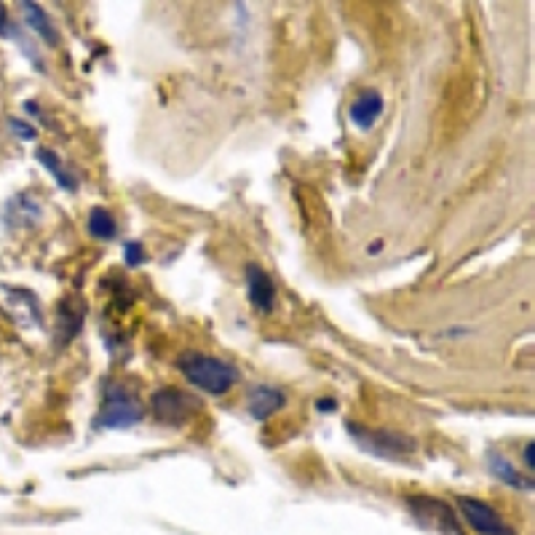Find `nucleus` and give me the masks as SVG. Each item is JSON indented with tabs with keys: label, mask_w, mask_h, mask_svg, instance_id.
Instances as JSON below:
<instances>
[{
	"label": "nucleus",
	"mask_w": 535,
	"mask_h": 535,
	"mask_svg": "<svg viewBox=\"0 0 535 535\" xmlns=\"http://www.w3.org/2000/svg\"><path fill=\"white\" fill-rule=\"evenodd\" d=\"M179 369L190 385H195L211 396L228 393L238 380V369L233 364H228L222 358L206 357V354H195V351L179 358Z\"/></svg>",
	"instance_id": "obj_1"
},
{
	"label": "nucleus",
	"mask_w": 535,
	"mask_h": 535,
	"mask_svg": "<svg viewBox=\"0 0 535 535\" xmlns=\"http://www.w3.org/2000/svg\"><path fill=\"white\" fill-rule=\"evenodd\" d=\"M142 420V404L124 383H105L102 407L97 412V426L105 431H126Z\"/></svg>",
	"instance_id": "obj_2"
},
{
	"label": "nucleus",
	"mask_w": 535,
	"mask_h": 535,
	"mask_svg": "<svg viewBox=\"0 0 535 535\" xmlns=\"http://www.w3.org/2000/svg\"><path fill=\"white\" fill-rule=\"evenodd\" d=\"M349 434L354 436L358 447L375 458L391 461V458H404L412 455L418 450V442L412 436L396 434V431H385V428H367L361 423H346Z\"/></svg>",
	"instance_id": "obj_3"
},
{
	"label": "nucleus",
	"mask_w": 535,
	"mask_h": 535,
	"mask_svg": "<svg viewBox=\"0 0 535 535\" xmlns=\"http://www.w3.org/2000/svg\"><path fill=\"white\" fill-rule=\"evenodd\" d=\"M458 509L461 514L466 517V522L471 525V531L479 535H517V531L485 501H477V498H469V496H461L458 501Z\"/></svg>",
	"instance_id": "obj_4"
},
{
	"label": "nucleus",
	"mask_w": 535,
	"mask_h": 535,
	"mask_svg": "<svg viewBox=\"0 0 535 535\" xmlns=\"http://www.w3.org/2000/svg\"><path fill=\"white\" fill-rule=\"evenodd\" d=\"M0 308L22 327H43L38 298L22 287H0Z\"/></svg>",
	"instance_id": "obj_5"
},
{
	"label": "nucleus",
	"mask_w": 535,
	"mask_h": 535,
	"mask_svg": "<svg viewBox=\"0 0 535 535\" xmlns=\"http://www.w3.org/2000/svg\"><path fill=\"white\" fill-rule=\"evenodd\" d=\"M198 407L201 404L190 393H185L179 388H164V391L153 393V412H156V418L164 420V423H172V426H179L182 420L193 418L198 412Z\"/></svg>",
	"instance_id": "obj_6"
},
{
	"label": "nucleus",
	"mask_w": 535,
	"mask_h": 535,
	"mask_svg": "<svg viewBox=\"0 0 535 535\" xmlns=\"http://www.w3.org/2000/svg\"><path fill=\"white\" fill-rule=\"evenodd\" d=\"M246 295H249V303L260 314H271L273 306H276L273 279L263 268H257V265H246Z\"/></svg>",
	"instance_id": "obj_7"
},
{
	"label": "nucleus",
	"mask_w": 535,
	"mask_h": 535,
	"mask_svg": "<svg viewBox=\"0 0 535 535\" xmlns=\"http://www.w3.org/2000/svg\"><path fill=\"white\" fill-rule=\"evenodd\" d=\"M287 404V396L281 388H273V385H257L246 401V410L252 418L257 420H268L271 415H276L279 410H284Z\"/></svg>",
	"instance_id": "obj_8"
},
{
	"label": "nucleus",
	"mask_w": 535,
	"mask_h": 535,
	"mask_svg": "<svg viewBox=\"0 0 535 535\" xmlns=\"http://www.w3.org/2000/svg\"><path fill=\"white\" fill-rule=\"evenodd\" d=\"M383 116V97L377 91H361L357 97V102L351 105V124L358 126L361 132H369L377 118Z\"/></svg>",
	"instance_id": "obj_9"
},
{
	"label": "nucleus",
	"mask_w": 535,
	"mask_h": 535,
	"mask_svg": "<svg viewBox=\"0 0 535 535\" xmlns=\"http://www.w3.org/2000/svg\"><path fill=\"white\" fill-rule=\"evenodd\" d=\"M488 469H490V474H493L496 479H501V482H506V485H512V488H517V490H533V482H531L528 477H522V474L512 466V461H509L506 455L496 453V450L488 453Z\"/></svg>",
	"instance_id": "obj_10"
},
{
	"label": "nucleus",
	"mask_w": 535,
	"mask_h": 535,
	"mask_svg": "<svg viewBox=\"0 0 535 535\" xmlns=\"http://www.w3.org/2000/svg\"><path fill=\"white\" fill-rule=\"evenodd\" d=\"M19 8H22V13H24V19H27V24L32 27V32H38L48 46H56L59 43V35H56V27L51 24V19H48V13L38 5V3H19Z\"/></svg>",
	"instance_id": "obj_11"
},
{
	"label": "nucleus",
	"mask_w": 535,
	"mask_h": 535,
	"mask_svg": "<svg viewBox=\"0 0 535 535\" xmlns=\"http://www.w3.org/2000/svg\"><path fill=\"white\" fill-rule=\"evenodd\" d=\"M89 230H91V236L99 238V241H113L116 233H118V225H116V217H113L108 209L97 206V209H91V214H89Z\"/></svg>",
	"instance_id": "obj_12"
},
{
	"label": "nucleus",
	"mask_w": 535,
	"mask_h": 535,
	"mask_svg": "<svg viewBox=\"0 0 535 535\" xmlns=\"http://www.w3.org/2000/svg\"><path fill=\"white\" fill-rule=\"evenodd\" d=\"M35 159L40 161V167H46V169L56 177L59 187H65V190H78L75 177H73L70 172H65V167L59 164V159H56L48 148H38V151H35Z\"/></svg>",
	"instance_id": "obj_13"
},
{
	"label": "nucleus",
	"mask_w": 535,
	"mask_h": 535,
	"mask_svg": "<svg viewBox=\"0 0 535 535\" xmlns=\"http://www.w3.org/2000/svg\"><path fill=\"white\" fill-rule=\"evenodd\" d=\"M124 260H126V265H129V268H140V265L148 260L145 246H142V244H137V241H129V244L124 246Z\"/></svg>",
	"instance_id": "obj_14"
},
{
	"label": "nucleus",
	"mask_w": 535,
	"mask_h": 535,
	"mask_svg": "<svg viewBox=\"0 0 535 535\" xmlns=\"http://www.w3.org/2000/svg\"><path fill=\"white\" fill-rule=\"evenodd\" d=\"M8 126L19 134V140H24V142H32V140H35V129L27 126V124H22L19 118H8Z\"/></svg>",
	"instance_id": "obj_15"
},
{
	"label": "nucleus",
	"mask_w": 535,
	"mask_h": 535,
	"mask_svg": "<svg viewBox=\"0 0 535 535\" xmlns=\"http://www.w3.org/2000/svg\"><path fill=\"white\" fill-rule=\"evenodd\" d=\"M0 35H3V38H11V35H13L11 19H8V11H5L3 3H0Z\"/></svg>",
	"instance_id": "obj_16"
},
{
	"label": "nucleus",
	"mask_w": 535,
	"mask_h": 535,
	"mask_svg": "<svg viewBox=\"0 0 535 535\" xmlns=\"http://www.w3.org/2000/svg\"><path fill=\"white\" fill-rule=\"evenodd\" d=\"M316 410H319V412H335V410H338V401H335V399H319V401H316Z\"/></svg>",
	"instance_id": "obj_17"
},
{
	"label": "nucleus",
	"mask_w": 535,
	"mask_h": 535,
	"mask_svg": "<svg viewBox=\"0 0 535 535\" xmlns=\"http://www.w3.org/2000/svg\"><path fill=\"white\" fill-rule=\"evenodd\" d=\"M522 455H525V463H528V469H533L535 466V442H528V444H525V453H522Z\"/></svg>",
	"instance_id": "obj_18"
}]
</instances>
